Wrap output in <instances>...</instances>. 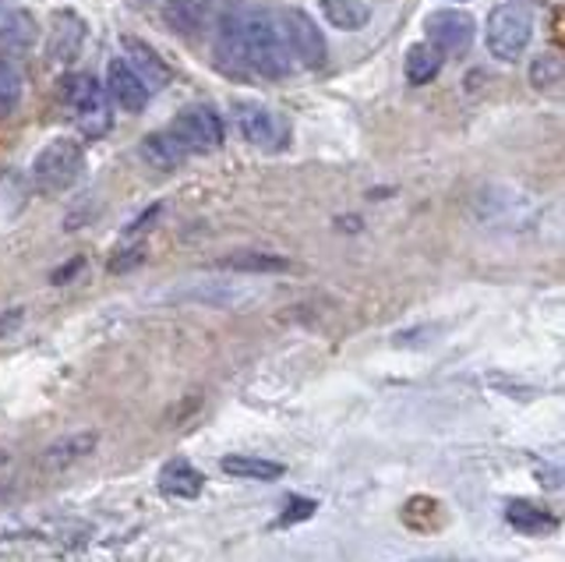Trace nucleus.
Here are the masks:
<instances>
[{
  "label": "nucleus",
  "instance_id": "39448f33",
  "mask_svg": "<svg viewBox=\"0 0 565 562\" xmlns=\"http://www.w3.org/2000/svg\"><path fill=\"white\" fill-rule=\"evenodd\" d=\"M85 167L82 146L71 142V138H53L46 142L32 160V181L43 191H64L78 181V173Z\"/></svg>",
  "mask_w": 565,
  "mask_h": 562
},
{
  "label": "nucleus",
  "instance_id": "6ab92c4d",
  "mask_svg": "<svg viewBox=\"0 0 565 562\" xmlns=\"http://www.w3.org/2000/svg\"><path fill=\"white\" fill-rule=\"evenodd\" d=\"M202 485H205V478L188 460H181V456L159 470V491H163V496L194 499V496H202Z\"/></svg>",
  "mask_w": 565,
  "mask_h": 562
},
{
  "label": "nucleus",
  "instance_id": "9b49d317",
  "mask_svg": "<svg viewBox=\"0 0 565 562\" xmlns=\"http://www.w3.org/2000/svg\"><path fill=\"white\" fill-rule=\"evenodd\" d=\"M177 301H191V305H216V308H234L244 297H252V290L241 284H230V279H188V284L173 287Z\"/></svg>",
  "mask_w": 565,
  "mask_h": 562
},
{
  "label": "nucleus",
  "instance_id": "f03ea898",
  "mask_svg": "<svg viewBox=\"0 0 565 562\" xmlns=\"http://www.w3.org/2000/svg\"><path fill=\"white\" fill-rule=\"evenodd\" d=\"M470 213L477 223L499 226V231H526L541 216V202L523 188L512 184H484L473 191Z\"/></svg>",
  "mask_w": 565,
  "mask_h": 562
},
{
  "label": "nucleus",
  "instance_id": "f3484780",
  "mask_svg": "<svg viewBox=\"0 0 565 562\" xmlns=\"http://www.w3.org/2000/svg\"><path fill=\"white\" fill-rule=\"evenodd\" d=\"M96 446H99V435H96V432L64 435V438H57L53 446H46V453H43V467H46V470H64V467H71V464L85 460V456L93 453Z\"/></svg>",
  "mask_w": 565,
  "mask_h": 562
},
{
  "label": "nucleus",
  "instance_id": "c85d7f7f",
  "mask_svg": "<svg viewBox=\"0 0 565 562\" xmlns=\"http://www.w3.org/2000/svg\"><path fill=\"white\" fill-rule=\"evenodd\" d=\"M22 308H11L8 315H0V337H11V332L18 329V322H22Z\"/></svg>",
  "mask_w": 565,
  "mask_h": 562
},
{
  "label": "nucleus",
  "instance_id": "aec40b11",
  "mask_svg": "<svg viewBox=\"0 0 565 562\" xmlns=\"http://www.w3.org/2000/svg\"><path fill=\"white\" fill-rule=\"evenodd\" d=\"M220 467H223V474H230V478H241V481H276V478H282V464L265 460V456L234 453V456H223Z\"/></svg>",
  "mask_w": 565,
  "mask_h": 562
},
{
  "label": "nucleus",
  "instance_id": "412c9836",
  "mask_svg": "<svg viewBox=\"0 0 565 562\" xmlns=\"http://www.w3.org/2000/svg\"><path fill=\"white\" fill-rule=\"evenodd\" d=\"M318 4H322V19L343 32H358L371 22V8L364 0H318Z\"/></svg>",
  "mask_w": 565,
  "mask_h": 562
},
{
  "label": "nucleus",
  "instance_id": "4be33fe9",
  "mask_svg": "<svg viewBox=\"0 0 565 562\" xmlns=\"http://www.w3.org/2000/svg\"><path fill=\"white\" fill-rule=\"evenodd\" d=\"M505 517H509V523L516 527V531H523V534H547V531H555V527H558V517H552L547 509H541V506H534V502H523V499L509 502Z\"/></svg>",
  "mask_w": 565,
  "mask_h": 562
},
{
  "label": "nucleus",
  "instance_id": "dca6fc26",
  "mask_svg": "<svg viewBox=\"0 0 565 562\" xmlns=\"http://www.w3.org/2000/svg\"><path fill=\"white\" fill-rule=\"evenodd\" d=\"M220 269L230 273H244V276H273V273H287L290 262L276 255V252H262V248H237L216 262Z\"/></svg>",
  "mask_w": 565,
  "mask_h": 562
},
{
  "label": "nucleus",
  "instance_id": "f257e3e1",
  "mask_svg": "<svg viewBox=\"0 0 565 562\" xmlns=\"http://www.w3.org/2000/svg\"><path fill=\"white\" fill-rule=\"evenodd\" d=\"M237 19H241L247 72H255L262 78H287L294 61H290V50L279 25L265 11H237Z\"/></svg>",
  "mask_w": 565,
  "mask_h": 562
},
{
  "label": "nucleus",
  "instance_id": "1a4fd4ad",
  "mask_svg": "<svg viewBox=\"0 0 565 562\" xmlns=\"http://www.w3.org/2000/svg\"><path fill=\"white\" fill-rule=\"evenodd\" d=\"M473 32H477L473 19L467 11H456V8L431 11L428 22H424V36H428V43L438 54H463L473 43Z\"/></svg>",
  "mask_w": 565,
  "mask_h": 562
},
{
  "label": "nucleus",
  "instance_id": "ddd939ff",
  "mask_svg": "<svg viewBox=\"0 0 565 562\" xmlns=\"http://www.w3.org/2000/svg\"><path fill=\"white\" fill-rule=\"evenodd\" d=\"M124 64L131 67V72L146 82V89H167L170 85V64L156 54V50L146 43V40H138V36H128L124 40Z\"/></svg>",
  "mask_w": 565,
  "mask_h": 562
},
{
  "label": "nucleus",
  "instance_id": "b1692460",
  "mask_svg": "<svg viewBox=\"0 0 565 562\" xmlns=\"http://www.w3.org/2000/svg\"><path fill=\"white\" fill-rule=\"evenodd\" d=\"M18 103H22V75L14 61L0 57V114H11Z\"/></svg>",
  "mask_w": 565,
  "mask_h": 562
},
{
  "label": "nucleus",
  "instance_id": "5701e85b",
  "mask_svg": "<svg viewBox=\"0 0 565 562\" xmlns=\"http://www.w3.org/2000/svg\"><path fill=\"white\" fill-rule=\"evenodd\" d=\"M403 72H406V82H411V85H428L441 72V54L428 43H417V46L406 50Z\"/></svg>",
  "mask_w": 565,
  "mask_h": 562
},
{
  "label": "nucleus",
  "instance_id": "4468645a",
  "mask_svg": "<svg viewBox=\"0 0 565 562\" xmlns=\"http://www.w3.org/2000/svg\"><path fill=\"white\" fill-rule=\"evenodd\" d=\"M35 46V19L29 11H8L0 22V57L4 61H22Z\"/></svg>",
  "mask_w": 565,
  "mask_h": 562
},
{
  "label": "nucleus",
  "instance_id": "423d86ee",
  "mask_svg": "<svg viewBox=\"0 0 565 562\" xmlns=\"http://www.w3.org/2000/svg\"><path fill=\"white\" fill-rule=\"evenodd\" d=\"M234 125L244 142L258 146L262 152H282L290 146V125L287 117L276 110L262 107V103H237L234 107Z\"/></svg>",
  "mask_w": 565,
  "mask_h": 562
},
{
  "label": "nucleus",
  "instance_id": "393cba45",
  "mask_svg": "<svg viewBox=\"0 0 565 562\" xmlns=\"http://www.w3.org/2000/svg\"><path fill=\"white\" fill-rule=\"evenodd\" d=\"M530 82H534L541 93L544 89H555V85L562 82V64H558V57H541V61H534V67H530Z\"/></svg>",
  "mask_w": 565,
  "mask_h": 562
},
{
  "label": "nucleus",
  "instance_id": "7ed1b4c3",
  "mask_svg": "<svg viewBox=\"0 0 565 562\" xmlns=\"http://www.w3.org/2000/svg\"><path fill=\"white\" fill-rule=\"evenodd\" d=\"M530 32H534V22H530V11L523 4H516V0L494 4L488 14V54L502 64L520 61L530 43Z\"/></svg>",
  "mask_w": 565,
  "mask_h": 562
},
{
  "label": "nucleus",
  "instance_id": "a878e982",
  "mask_svg": "<svg viewBox=\"0 0 565 562\" xmlns=\"http://www.w3.org/2000/svg\"><path fill=\"white\" fill-rule=\"evenodd\" d=\"M141 262H146V244H128L120 255H114L110 258V273L117 276V273H131V269H138Z\"/></svg>",
  "mask_w": 565,
  "mask_h": 562
},
{
  "label": "nucleus",
  "instance_id": "bb28decb",
  "mask_svg": "<svg viewBox=\"0 0 565 562\" xmlns=\"http://www.w3.org/2000/svg\"><path fill=\"white\" fill-rule=\"evenodd\" d=\"M315 513V502L311 499H294L290 502V513H282L279 520H276V527H290V523H297V520H308Z\"/></svg>",
  "mask_w": 565,
  "mask_h": 562
},
{
  "label": "nucleus",
  "instance_id": "6e6552de",
  "mask_svg": "<svg viewBox=\"0 0 565 562\" xmlns=\"http://www.w3.org/2000/svg\"><path fill=\"white\" fill-rule=\"evenodd\" d=\"M177 138H181V146L188 152H209L223 142V117L209 107V103H191L181 114L173 117V128H170Z\"/></svg>",
  "mask_w": 565,
  "mask_h": 562
},
{
  "label": "nucleus",
  "instance_id": "7c9ffc66",
  "mask_svg": "<svg viewBox=\"0 0 565 562\" xmlns=\"http://www.w3.org/2000/svg\"><path fill=\"white\" fill-rule=\"evenodd\" d=\"M0 464H8V453L4 449H0Z\"/></svg>",
  "mask_w": 565,
  "mask_h": 562
},
{
  "label": "nucleus",
  "instance_id": "0eeeda50",
  "mask_svg": "<svg viewBox=\"0 0 565 562\" xmlns=\"http://www.w3.org/2000/svg\"><path fill=\"white\" fill-rule=\"evenodd\" d=\"M282 40H287L290 57H297L305 67H311V72H322V67L329 64L326 36L308 11L290 8L287 14H282Z\"/></svg>",
  "mask_w": 565,
  "mask_h": 562
},
{
  "label": "nucleus",
  "instance_id": "a211bd4d",
  "mask_svg": "<svg viewBox=\"0 0 565 562\" xmlns=\"http://www.w3.org/2000/svg\"><path fill=\"white\" fill-rule=\"evenodd\" d=\"M138 149H141V160L156 170H177L188 156V149L181 146V138H177L173 131H152V135L141 138Z\"/></svg>",
  "mask_w": 565,
  "mask_h": 562
},
{
  "label": "nucleus",
  "instance_id": "f8f14e48",
  "mask_svg": "<svg viewBox=\"0 0 565 562\" xmlns=\"http://www.w3.org/2000/svg\"><path fill=\"white\" fill-rule=\"evenodd\" d=\"M106 99L117 103L124 114H141L146 110L149 89L124 61H110V67H106Z\"/></svg>",
  "mask_w": 565,
  "mask_h": 562
},
{
  "label": "nucleus",
  "instance_id": "9d476101",
  "mask_svg": "<svg viewBox=\"0 0 565 562\" xmlns=\"http://www.w3.org/2000/svg\"><path fill=\"white\" fill-rule=\"evenodd\" d=\"M85 36H88V29H85V19L78 11H57L50 19V36H46V57L53 64H71L78 54H82V46H85Z\"/></svg>",
  "mask_w": 565,
  "mask_h": 562
},
{
  "label": "nucleus",
  "instance_id": "cd10ccee",
  "mask_svg": "<svg viewBox=\"0 0 565 562\" xmlns=\"http://www.w3.org/2000/svg\"><path fill=\"white\" fill-rule=\"evenodd\" d=\"M159 213H163V205H159V202H156V205H149L146 213H138V220H131L128 226H124V234H138V231H149V226L156 223V216H159Z\"/></svg>",
  "mask_w": 565,
  "mask_h": 562
},
{
  "label": "nucleus",
  "instance_id": "2eb2a0df",
  "mask_svg": "<svg viewBox=\"0 0 565 562\" xmlns=\"http://www.w3.org/2000/svg\"><path fill=\"white\" fill-rule=\"evenodd\" d=\"M216 64L226 75L247 78V61H244V43H241V19L237 11H230L220 19L216 29Z\"/></svg>",
  "mask_w": 565,
  "mask_h": 562
},
{
  "label": "nucleus",
  "instance_id": "20e7f679",
  "mask_svg": "<svg viewBox=\"0 0 565 562\" xmlns=\"http://www.w3.org/2000/svg\"><path fill=\"white\" fill-rule=\"evenodd\" d=\"M64 99L75 110L78 128L88 138H103L110 131V103H106V89L85 72H71L64 78Z\"/></svg>",
  "mask_w": 565,
  "mask_h": 562
},
{
  "label": "nucleus",
  "instance_id": "c756f323",
  "mask_svg": "<svg viewBox=\"0 0 565 562\" xmlns=\"http://www.w3.org/2000/svg\"><path fill=\"white\" fill-rule=\"evenodd\" d=\"M75 269H82V258H71L64 269H57V273H53V284H67V279L75 276Z\"/></svg>",
  "mask_w": 565,
  "mask_h": 562
}]
</instances>
